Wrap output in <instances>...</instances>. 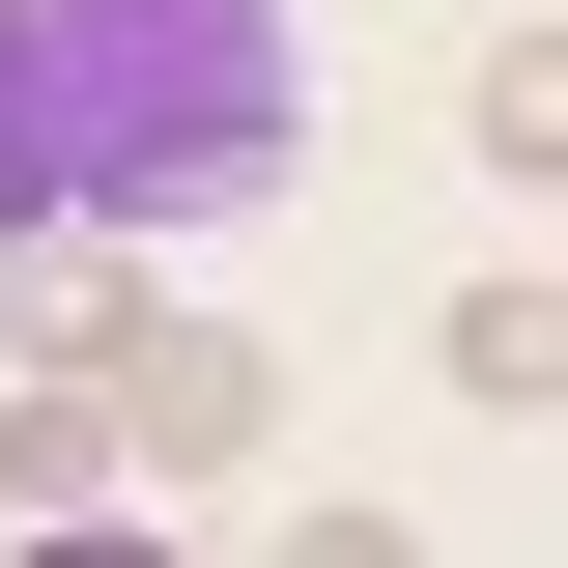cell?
I'll list each match as a JSON object with an SVG mask.
<instances>
[{
  "instance_id": "6da1fadb",
  "label": "cell",
  "mask_w": 568,
  "mask_h": 568,
  "mask_svg": "<svg viewBox=\"0 0 568 568\" xmlns=\"http://www.w3.org/2000/svg\"><path fill=\"white\" fill-rule=\"evenodd\" d=\"M29 85H58V200L85 227H200L313 171V58L284 0H29Z\"/></svg>"
},
{
  "instance_id": "7a4b0ae2",
  "label": "cell",
  "mask_w": 568,
  "mask_h": 568,
  "mask_svg": "<svg viewBox=\"0 0 568 568\" xmlns=\"http://www.w3.org/2000/svg\"><path fill=\"white\" fill-rule=\"evenodd\" d=\"M85 369H114V426H142V484H171V511H256L284 369L227 342V313H142V284H114V313H85Z\"/></svg>"
},
{
  "instance_id": "3957f363",
  "label": "cell",
  "mask_w": 568,
  "mask_h": 568,
  "mask_svg": "<svg viewBox=\"0 0 568 568\" xmlns=\"http://www.w3.org/2000/svg\"><path fill=\"white\" fill-rule=\"evenodd\" d=\"M0 511H29V540L142 511V426H114V369H85V342H29V398H0Z\"/></svg>"
},
{
  "instance_id": "277c9868",
  "label": "cell",
  "mask_w": 568,
  "mask_h": 568,
  "mask_svg": "<svg viewBox=\"0 0 568 568\" xmlns=\"http://www.w3.org/2000/svg\"><path fill=\"white\" fill-rule=\"evenodd\" d=\"M426 369H455V426H540V398H568V313H540V284H455Z\"/></svg>"
},
{
  "instance_id": "5b68a950",
  "label": "cell",
  "mask_w": 568,
  "mask_h": 568,
  "mask_svg": "<svg viewBox=\"0 0 568 568\" xmlns=\"http://www.w3.org/2000/svg\"><path fill=\"white\" fill-rule=\"evenodd\" d=\"M58 227V85H29V0H0V256Z\"/></svg>"
}]
</instances>
